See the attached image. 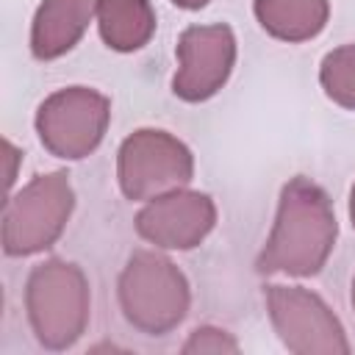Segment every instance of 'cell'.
Instances as JSON below:
<instances>
[{"label":"cell","instance_id":"cell-1","mask_svg":"<svg viewBox=\"0 0 355 355\" xmlns=\"http://www.w3.org/2000/svg\"><path fill=\"white\" fill-rule=\"evenodd\" d=\"M336 236L338 222L327 191L311 178L297 175L280 189L275 225L255 258V272L313 277L324 269Z\"/></svg>","mask_w":355,"mask_h":355},{"label":"cell","instance_id":"cell-2","mask_svg":"<svg viewBox=\"0 0 355 355\" xmlns=\"http://www.w3.org/2000/svg\"><path fill=\"white\" fill-rule=\"evenodd\" d=\"M25 311L31 330L44 349H69L86 333L92 311L83 269L61 258L36 263L25 283Z\"/></svg>","mask_w":355,"mask_h":355},{"label":"cell","instance_id":"cell-3","mask_svg":"<svg viewBox=\"0 0 355 355\" xmlns=\"http://www.w3.org/2000/svg\"><path fill=\"white\" fill-rule=\"evenodd\" d=\"M116 297L128 324L147 336L175 330L191 305L186 275L161 252L136 250L116 283Z\"/></svg>","mask_w":355,"mask_h":355},{"label":"cell","instance_id":"cell-4","mask_svg":"<svg viewBox=\"0 0 355 355\" xmlns=\"http://www.w3.org/2000/svg\"><path fill=\"white\" fill-rule=\"evenodd\" d=\"M75 208V191L64 169L36 175L3 205V252L25 258L50 250Z\"/></svg>","mask_w":355,"mask_h":355},{"label":"cell","instance_id":"cell-5","mask_svg":"<svg viewBox=\"0 0 355 355\" xmlns=\"http://www.w3.org/2000/svg\"><path fill=\"white\" fill-rule=\"evenodd\" d=\"M116 178L128 200L147 202L189 186L194 178V155L178 136L158 128H139L119 144Z\"/></svg>","mask_w":355,"mask_h":355},{"label":"cell","instance_id":"cell-6","mask_svg":"<svg viewBox=\"0 0 355 355\" xmlns=\"http://www.w3.org/2000/svg\"><path fill=\"white\" fill-rule=\"evenodd\" d=\"M111 122V100L89 86L53 92L36 108V133L44 150L64 161L92 155Z\"/></svg>","mask_w":355,"mask_h":355},{"label":"cell","instance_id":"cell-7","mask_svg":"<svg viewBox=\"0 0 355 355\" xmlns=\"http://www.w3.org/2000/svg\"><path fill=\"white\" fill-rule=\"evenodd\" d=\"M263 302H266L269 322L288 352L294 355H347L349 352L344 324L319 294L302 286L269 283L263 286Z\"/></svg>","mask_w":355,"mask_h":355},{"label":"cell","instance_id":"cell-8","mask_svg":"<svg viewBox=\"0 0 355 355\" xmlns=\"http://www.w3.org/2000/svg\"><path fill=\"white\" fill-rule=\"evenodd\" d=\"M178 72L172 78L175 97L186 103L211 100L230 78L236 64V36L230 25H189L175 47Z\"/></svg>","mask_w":355,"mask_h":355},{"label":"cell","instance_id":"cell-9","mask_svg":"<svg viewBox=\"0 0 355 355\" xmlns=\"http://www.w3.org/2000/svg\"><path fill=\"white\" fill-rule=\"evenodd\" d=\"M136 233L161 250H194L216 225V205L205 191L172 189L144 202L136 214Z\"/></svg>","mask_w":355,"mask_h":355},{"label":"cell","instance_id":"cell-10","mask_svg":"<svg viewBox=\"0 0 355 355\" xmlns=\"http://www.w3.org/2000/svg\"><path fill=\"white\" fill-rule=\"evenodd\" d=\"M97 0H42L31 22V53L53 61L69 53L86 33Z\"/></svg>","mask_w":355,"mask_h":355},{"label":"cell","instance_id":"cell-11","mask_svg":"<svg viewBox=\"0 0 355 355\" xmlns=\"http://www.w3.org/2000/svg\"><path fill=\"white\" fill-rule=\"evenodd\" d=\"M252 11L272 39L300 44L324 31L330 19V0H255Z\"/></svg>","mask_w":355,"mask_h":355},{"label":"cell","instance_id":"cell-12","mask_svg":"<svg viewBox=\"0 0 355 355\" xmlns=\"http://www.w3.org/2000/svg\"><path fill=\"white\" fill-rule=\"evenodd\" d=\"M97 28L116 53L141 50L155 33V8L150 0H97Z\"/></svg>","mask_w":355,"mask_h":355},{"label":"cell","instance_id":"cell-13","mask_svg":"<svg viewBox=\"0 0 355 355\" xmlns=\"http://www.w3.org/2000/svg\"><path fill=\"white\" fill-rule=\"evenodd\" d=\"M319 83L336 105L355 111V44H341L322 58Z\"/></svg>","mask_w":355,"mask_h":355},{"label":"cell","instance_id":"cell-14","mask_svg":"<svg viewBox=\"0 0 355 355\" xmlns=\"http://www.w3.org/2000/svg\"><path fill=\"white\" fill-rule=\"evenodd\" d=\"M205 352H211V355H236L239 341L227 330L205 324V327L191 330V336L183 344V355H205Z\"/></svg>","mask_w":355,"mask_h":355},{"label":"cell","instance_id":"cell-15","mask_svg":"<svg viewBox=\"0 0 355 355\" xmlns=\"http://www.w3.org/2000/svg\"><path fill=\"white\" fill-rule=\"evenodd\" d=\"M3 150H6V161H8V166H6V191H8V189H11V183H14V164H17L22 155L14 150V144H11L8 139L3 141Z\"/></svg>","mask_w":355,"mask_h":355},{"label":"cell","instance_id":"cell-16","mask_svg":"<svg viewBox=\"0 0 355 355\" xmlns=\"http://www.w3.org/2000/svg\"><path fill=\"white\" fill-rule=\"evenodd\" d=\"M178 8H186V11H197V8H205L211 0H172Z\"/></svg>","mask_w":355,"mask_h":355},{"label":"cell","instance_id":"cell-17","mask_svg":"<svg viewBox=\"0 0 355 355\" xmlns=\"http://www.w3.org/2000/svg\"><path fill=\"white\" fill-rule=\"evenodd\" d=\"M349 222H352V227H355V183H352V189H349Z\"/></svg>","mask_w":355,"mask_h":355},{"label":"cell","instance_id":"cell-18","mask_svg":"<svg viewBox=\"0 0 355 355\" xmlns=\"http://www.w3.org/2000/svg\"><path fill=\"white\" fill-rule=\"evenodd\" d=\"M349 300H352V311H355V280H352V294H349Z\"/></svg>","mask_w":355,"mask_h":355}]
</instances>
